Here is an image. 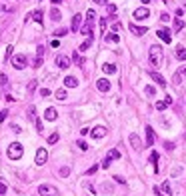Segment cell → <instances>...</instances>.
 Here are the masks:
<instances>
[{
	"label": "cell",
	"mask_w": 186,
	"mask_h": 196,
	"mask_svg": "<svg viewBox=\"0 0 186 196\" xmlns=\"http://www.w3.org/2000/svg\"><path fill=\"white\" fill-rule=\"evenodd\" d=\"M6 154H8V158H10V160H20V158H22V154H24V148H22V144H18V142H12L10 146H8Z\"/></svg>",
	"instance_id": "obj_1"
},
{
	"label": "cell",
	"mask_w": 186,
	"mask_h": 196,
	"mask_svg": "<svg viewBox=\"0 0 186 196\" xmlns=\"http://www.w3.org/2000/svg\"><path fill=\"white\" fill-rule=\"evenodd\" d=\"M150 62L152 66H160V62H162V48L160 46H150Z\"/></svg>",
	"instance_id": "obj_2"
},
{
	"label": "cell",
	"mask_w": 186,
	"mask_h": 196,
	"mask_svg": "<svg viewBox=\"0 0 186 196\" xmlns=\"http://www.w3.org/2000/svg\"><path fill=\"white\" fill-rule=\"evenodd\" d=\"M38 194L40 196H58V190L50 184H40L38 186Z\"/></svg>",
	"instance_id": "obj_3"
},
{
	"label": "cell",
	"mask_w": 186,
	"mask_h": 196,
	"mask_svg": "<svg viewBox=\"0 0 186 196\" xmlns=\"http://www.w3.org/2000/svg\"><path fill=\"white\" fill-rule=\"evenodd\" d=\"M12 66H14L16 70H22V68L26 66V56H24V54H16V56H12Z\"/></svg>",
	"instance_id": "obj_4"
},
{
	"label": "cell",
	"mask_w": 186,
	"mask_h": 196,
	"mask_svg": "<svg viewBox=\"0 0 186 196\" xmlns=\"http://www.w3.org/2000/svg\"><path fill=\"white\" fill-rule=\"evenodd\" d=\"M56 66L60 68V70H66V68L70 66V58L64 56V54H58L56 56Z\"/></svg>",
	"instance_id": "obj_5"
},
{
	"label": "cell",
	"mask_w": 186,
	"mask_h": 196,
	"mask_svg": "<svg viewBox=\"0 0 186 196\" xmlns=\"http://www.w3.org/2000/svg\"><path fill=\"white\" fill-rule=\"evenodd\" d=\"M128 140H130V144H132V148H134V150H142V148H144V146H142V140L138 138V134H136V132H132V134L128 136Z\"/></svg>",
	"instance_id": "obj_6"
},
{
	"label": "cell",
	"mask_w": 186,
	"mask_h": 196,
	"mask_svg": "<svg viewBox=\"0 0 186 196\" xmlns=\"http://www.w3.org/2000/svg\"><path fill=\"white\" fill-rule=\"evenodd\" d=\"M46 160H48V152H46L44 148H38V150H36V160H34V162H36L38 166H42Z\"/></svg>",
	"instance_id": "obj_7"
},
{
	"label": "cell",
	"mask_w": 186,
	"mask_h": 196,
	"mask_svg": "<svg viewBox=\"0 0 186 196\" xmlns=\"http://www.w3.org/2000/svg\"><path fill=\"white\" fill-rule=\"evenodd\" d=\"M90 136L92 138H104V136H106V128H104V126H94V128L90 130Z\"/></svg>",
	"instance_id": "obj_8"
},
{
	"label": "cell",
	"mask_w": 186,
	"mask_h": 196,
	"mask_svg": "<svg viewBox=\"0 0 186 196\" xmlns=\"http://www.w3.org/2000/svg\"><path fill=\"white\" fill-rule=\"evenodd\" d=\"M96 88L100 92H110V82L106 78H100V80H96Z\"/></svg>",
	"instance_id": "obj_9"
},
{
	"label": "cell",
	"mask_w": 186,
	"mask_h": 196,
	"mask_svg": "<svg viewBox=\"0 0 186 196\" xmlns=\"http://www.w3.org/2000/svg\"><path fill=\"white\" fill-rule=\"evenodd\" d=\"M154 128H152V126H146V146L144 148H148V146H152V144H154Z\"/></svg>",
	"instance_id": "obj_10"
},
{
	"label": "cell",
	"mask_w": 186,
	"mask_h": 196,
	"mask_svg": "<svg viewBox=\"0 0 186 196\" xmlns=\"http://www.w3.org/2000/svg\"><path fill=\"white\" fill-rule=\"evenodd\" d=\"M148 8L146 6H142V8H136V10H134V18H138V20H144V18H148Z\"/></svg>",
	"instance_id": "obj_11"
},
{
	"label": "cell",
	"mask_w": 186,
	"mask_h": 196,
	"mask_svg": "<svg viewBox=\"0 0 186 196\" xmlns=\"http://www.w3.org/2000/svg\"><path fill=\"white\" fill-rule=\"evenodd\" d=\"M130 32L136 34V36H142V34L148 32V28H144V26H136V24H130Z\"/></svg>",
	"instance_id": "obj_12"
},
{
	"label": "cell",
	"mask_w": 186,
	"mask_h": 196,
	"mask_svg": "<svg viewBox=\"0 0 186 196\" xmlns=\"http://www.w3.org/2000/svg\"><path fill=\"white\" fill-rule=\"evenodd\" d=\"M64 86L66 88H76V86H78V78H74V76H66V78H64Z\"/></svg>",
	"instance_id": "obj_13"
},
{
	"label": "cell",
	"mask_w": 186,
	"mask_h": 196,
	"mask_svg": "<svg viewBox=\"0 0 186 196\" xmlns=\"http://www.w3.org/2000/svg\"><path fill=\"white\" fill-rule=\"evenodd\" d=\"M152 78H154V82H158V86L166 88V80H164V76H162V74H158V72L152 70Z\"/></svg>",
	"instance_id": "obj_14"
},
{
	"label": "cell",
	"mask_w": 186,
	"mask_h": 196,
	"mask_svg": "<svg viewBox=\"0 0 186 196\" xmlns=\"http://www.w3.org/2000/svg\"><path fill=\"white\" fill-rule=\"evenodd\" d=\"M158 38H160L162 42H168V44L172 42V34L168 32V30H158Z\"/></svg>",
	"instance_id": "obj_15"
},
{
	"label": "cell",
	"mask_w": 186,
	"mask_h": 196,
	"mask_svg": "<svg viewBox=\"0 0 186 196\" xmlns=\"http://www.w3.org/2000/svg\"><path fill=\"white\" fill-rule=\"evenodd\" d=\"M120 158H122V154L116 150V148H112V150L106 154V160H110V162H112V160H120Z\"/></svg>",
	"instance_id": "obj_16"
},
{
	"label": "cell",
	"mask_w": 186,
	"mask_h": 196,
	"mask_svg": "<svg viewBox=\"0 0 186 196\" xmlns=\"http://www.w3.org/2000/svg\"><path fill=\"white\" fill-rule=\"evenodd\" d=\"M56 116H58L56 108H46V112H44V118H46V120H56Z\"/></svg>",
	"instance_id": "obj_17"
},
{
	"label": "cell",
	"mask_w": 186,
	"mask_h": 196,
	"mask_svg": "<svg viewBox=\"0 0 186 196\" xmlns=\"http://www.w3.org/2000/svg\"><path fill=\"white\" fill-rule=\"evenodd\" d=\"M80 22H82V16H80V14H74V18H72V26H70V28H72V32H76V30L80 28Z\"/></svg>",
	"instance_id": "obj_18"
},
{
	"label": "cell",
	"mask_w": 186,
	"mask_h": 196,
	"mask_svg": "<svg viewBox=\"0 0 186 196\" xmlns=\"http://www.w3.org/2000/svg\"><path fill=\"white\" fill-rule=\"evenodd\" d=\"M104 40L116 44V42H120V36H118V34H114V32H110V34H104Z\"/></svg>",
	"instance_id": "obj_19"
},
{
	"label": "cell",
	"mask_w": 186,
	"mask_h": 196,
	"mask_svg": "<svg viewBox=\"0 0 186 196\" xmlns=\"http://www.w3.org/2000/svg\"><path fill=\"white\" fill-rule=\"evenodd\" d=\"M176 58L178 60H186V48L184 46H176Z\"/></svg>",
	"instance_id": "obj_20"
},
{
	"label": "cell",
	"mask_w": 186,
	"mask_h": 196,
	"mask_svg": "<svg viewBox=\"0 0 186 196\" xmlns=\"http://www.w3.org/2000/svg\"><path fill=\"white\" fill-rule=\"evenodd\" d=\"M156 160H158V152L152 150L150 152V162H152V166H154V172H158V164H156Z\"/></svg>",
	"instance_id": "obj_21"
},
{
	"label": "cell",
	"mask_w": 186,
	"mask_h": 196,
	"mask_svg": "<svg viewBox=\"0 0 186 196\" xmlns=\"http://www.w3.org/2000/svg\"><path fill=\"white\" fill-rule=\"evenodd\" d=\"M102 70L106 72V74H114L118 68H116V64H104V66H102Z\"/></svg>",
	"instance_id": "obj_22"
},
{
	"label": "cell",
	"mask_w": 186,
	"mask_h": 196,
	"mask_svg": "<svg viewBox=\"0 0 186 196\" xmlns=\"http://www.w3.org/2000/svg\"><path fill=\"white\" fill-rule=\"evenodd\" d=\"M182 28H184V20L182 18H174V32L182 30Z\"/></svg>",
	"instance_id": "obj_23"
},
{
	"label": "cell",
	"mask_w": 186,
	"mask_h": 196,
	"mask_svg": "<svg viewBox=\"0 0 186 196\" xmlns=\"http://www.w3.org/2000/svg\"><path fill=\"white\" fill-rule=\"evenodd\" d=\"M90 44H92V38H88V40H84L82 44H80V48H78V50H80V52H86V50L90 48Z\"/></svg>",
	"instance_id": "obj_24"
},
{
	"label": "cell",
	"mask_w": 186,
	"mask_h": 196,
	"mask_svg": "<svg viewBox=\"0 0 186 196\" xmlns=\"http://www.w3.org/2000/svg\"><path fill=\"white\" fill-rule=\"evenodd\" d=\"M30 18H34L38 24H42V10H34V12L30 14Z\"/></svg>",
	"instance_id": "obj_25"
},
{
	"label": "cell",
	"mask_w": 186,
	"mask_h": 196,
	"mask_svg": "<svg viewBox=\"0 0 186 196\" xmlns=\"http://www.w3.org/2000/svg\"><path fill=\"white\" fill-rule=\"evenodd\" d=\"M50 16H52V20H60L62 18V14H60V10H56V8H52V10H50Z\"/></svg>",
	"instance_id": "obj_26"
},
{
	"label": "cell",
	"mask_w": 186,
	"mask_h": 196,
	"mask_svg": "<svg viewBox=\"0 0 186 196\" xmlns=\"http://www.w3.org/2000/svg\"><path fill=\"white\" fill-rule=\"evenodd\" d=\"M56 98H58V100H66V90H64V88L56 90Z\"/></svg>",
	"instance_id": "obj_27"
},
{
	"label": "cell",
	"mask_w": 186,
	"mask_h": 196,
	"mask_svg": "<svg viewBox=\"0 0 186 196\" xmlns=\"http://www.w3.org/2000/svg\"><path fill=\"white\" fill-rule=\"evenodd\" d=\"M166 106H168L166 100H158V102H156V110H164Z\"/></svg>",
	"instance_id": "obj_28"
},
{
	"label": "cell",
	"mask_w": 186,
	"mask_h": 196,
	"mask_svg": "<svg viewBox=\"0 0 186 196\" xmlns=\"http://www.w3.org/2000/svg\"><path fill=\"white\" fill-rule=\"evenodd\" d=\"M72 58H74V64H78V66H82V64H84V58L80 56V54H74Z\"/></svg>",
	"instance_id": "obj_29"
},
{
	"label": "cell",
	"mask_w": 186,
	"mask_h": 196,
	"mask_svg": "<svg viewBox=\"0 0 186 196\" xmlns=\"http://www.w3.org/2000/svg\"><path fill=\"white\" fill-rule=\"evenodd\" d=\"M58 142V132H54V134L48 136V144H56Z\"/></svg>",
	"instance_id": "obj_30"
},
{
	"label": "cell",
	"mask_w": 186,
	"mask_h": 196,
	"mask_svg": "<svg viewBox=\"0 0 186 196\" xmlns=\"http://www.w3.org/2000/svg\"><path fill=\"white\" fill-rule=\"evenodd\" d=\"M76 146H78L80 150H88V144L84 142V140H78V142H76Z\"/></svg>",
	"instance_id": "obj_31"
},
{
	"label": "cell",
	"mask_w": 186,
	"mask_h": 196,
	"mask_svg": "<svg viewBox=\"0 0 186 196\" xmlns=\"http://www.w3.org/2000/svg\"><path fill=\"white\" fill-rule=\"evenodd\" d=\"M34 124H36V130H38V132H42V130H44V128H42V120H40L38 116L34 118Z\"/></svg>",
	"instance_id": "obj_32"
},
{
	"label": "cell",
	"mask_w": 186,
	"mask_h": 196,
	"mask_svg": "<svg viewBox=\"0 0 186 196\" xmlns=\"http://www.w3.org/2000/svg\"><path fill=\"white\" fill-rule=\"evenodd\" d=\"M28 116H30V120H34V118H36V108H34V106L28 108Z\"/></svg>",
	"instance_id": "obj_33"
},
{
	"label": "cell",
	"mask_w": 186,
	"mask_h": 196,
	"mask_svg": "<svg viewBox=\"0 0 186 196\" xmlns=\"http://www.w3.org/2000/svg\"><path fill=\"white\" fill-rule=\"evenodd\" d=\"M162 190H164V196H166V194H170V182H164V184H162Z\"/></svg>",
	"instance_id": "obj_34"
},
{
	"label": "cell",
	"mask_w": 186,
	"mask_h": 196,
	"mask_svg": "<svg viewBox=\"0 0 186 196\" xmlns=\"http://www.w3.org/2000/svg\"><path fill=\"white\" fill-rule=\"evenodd\" d=\"M100 30L102 34H106V18H100Z\"/></svg>",
	"instance_id": "obj_35"
},
{
	"label": "cell",
	"mask_w": 186,
	"mask_h": 196,
	"mask_svg": "<svg viewBox=\"0 0 186 196\" xmlns=\"http://www.w3.org/2000/svg\"><path fill=\"white\" fill-rule=\"evenodd\" d=\"M66 32H68V30H66V28H58V30L54 32V36H58V38H60V36H64Z\"/></svg>",
	"instance_id": "obj_36"
},
{
	"label": "cell",
	"mask_w": 186,
	"mask_h": 196,
	"mask_svg": "<svg viewBox=\"0 0 186 196\" xmlns=\"http://www.w3.org/2000/svg\"><path fill=\"white\" fill-rule=\"evenodd\" d=\"M94 18H96V12L94 10H88L86 12V20H94Z\"/></svg>",
	"instance_id": "obj_37"
},
{
	"label": "cell",
	"mask_w": 186,
	"mask_h": 196,
	"mask_svg": "<svg viewBox=\"0 0 186 196\" xmlns=\"http://www.w3.org/2000/svg\"><path fill=\"white\" fill-rule=\"evenodd\" d=\"M146 94H148V96H156V90H154V86H146Z\"/></svg>",
	"instance_id": "obj_38"
},
{
	"label": "cell",
	"mask_w": 186,
	"mask_h": 196,
	"mask_svg": "<svg viewBox=\"0 0 186 196\" xmlns=\"http://www.w3.org/2000/svg\"><path fill=\"white\" fill-rule=\"evenodd\" d=\"M6 116H8V110H0V122L6 120Z\"/></svg>",
	"instance_id": "obj_39"
},
{
	"label": "cell",
	"mask_w": 186,
	"mask_h": 196,
	"mask_svg": "<svg viewBox=\"0 0 186 196\" xmlns=\"http://www.w3.org/2000/svg\"><path fill=\"white\" fill-rule=\"evenodd\" d=\"M120 28H122V24H120V22H114V24H112V30H114V32H118Z\"/></svg>",
	"instance_id": "obj_40"
},
{
	"label": "cell",
	"mask_w": 186,
	"mask_h": 196,
	"mask_svg": "<svg viewBox=\"0 0 186 196\" xmlns=\"http://www.w3.org/2000/svg\"><path fill=\"white\" fill-rule=\"evenodd\" d=\"M68 174H70V168H66V166H64V168L60 170V176H68Z\"/></svg>",
	"instance_id": "obj_41"
},
{
	"label": "cell",
	"mask_w": 186,
	"mask_h": 196,
	"mask_svg": "<svg viewBox=\"0 0 186 196\" xmlns=\"http://www.w3.org/2000/svg\"><path fill=\"white\" fill-rule=\"evenodd\" d=\"M12 132H14V134H18V132H22V128H20L18 124H12Z\"/></svg>",
	"instance_id": "obj_42"
},
{
	"label": "cell",
	"mask_w": 186,
	"mask_h": 196,
	"mask_svg": "<svg viewBox=\"0 0 186 196\" xmlns=\"http://www.w3.org/2000/svg\"><path fill=\"white\" fill-rule=\"evenodd\" d=\"M2 194H6V184L0 182V196H2Z\"/></svg>",
	"instance_id": "obj_43"
},
{
	"label": "cell",
	"mask_w": 186,
	"mask_h": 196,
	"mask_svg": "<svg viewBox=\"0 0 186 196\" xmlns=\"http://www.w3.org/2000/svg\"><path fill=\"white\" fill-rule=\"evenodd\" d=\"M34 88H36V80H32V82L28 84V92H32V90H34Z\"/></svg>",
	"instance_id": "obj_44"
},
{
	"label": "cell",
	"mask_w": 186,
	"mask_h": 196,
	"mask_svg": "<svg viewBox=\"0 0 186 196\" xmlns=\"http://www.w3.org/2000/svg\"><path fill=\"white\" fill-rule=\"evenodd\" d=\"M42 64V56H36V60H34V68H38Z\"/></svg>",
	"instance_id": "obj_45"
},
{
	"label": "cell",
	"mask_w": 186,
	"mask_h": 196,
	"mask_svg": "<svg viewBox=\"0 0 186 196\" xmlns=\"http://www.w3.org/2000/svg\"><path fill=\"white\" fill-rule=\"evenodd\" d=\"M12 50H14L12 46H8V48H6V58H8V60H10V56H12Z\"/></svg>",
	"instance_id": "obj_46"
},
{
	"label": "cell",
	"mask_w": 186,
	"mask_h": 196,
	"mask_svg": "<svg viewBox=\"0 0 186 196\" xmlns=\"http://www.w3.org/2000/svg\"><path fill=\"white\" fill-rule=\"evenodd\" d=\"M40 96H50V90H48V88H42V90H40Z\"/></svg>",
	"instance_id": "obj_47"
},
{
	"label": "cell",
	"mask_w": 186,
	"mask_h": 196,
	"mask_svg": "<svg viewBox=\"0 0 186 196\" xmlns=\"http://www.w3.org/2000/svg\"><path fill=\"white\" fill-rule=\"evenodd\" d=\"M160 20H162V22H168V20H170V16H168V14H166V12H164V14H162V16H160Z\"/></svg>",
	"instance_id": "obj_48"
},
{
	"label": "cell",
	"mask_w": 186,
	"mask_h": 196,
	"mask_svg": "<svg viewBox=\"0 0 186 196\" xmlns=\"http://www.w3.org/2000/svg\"><path fill=\"white\" fill-rule=\"evenodd\" d=\"M178 76H186V66H180V70H178Z\"/></svg>",
	"instance_id": "obj_49"
},
{
	"label": "cell",
	"mask_w": 186,
	"mask_h": 196,
	"mask_svg": "<svg viewBox=\"0 0 186 196\" xmlns=\"http://www.w3.org/2000/svg\"><path fill=\"white\" fill-rule=\"evenodd\" d=\"M102 168H110V160L104 158V160H102Z\"/></svg>",
	"instance_id": "obj_50"
},
{
	"label": "cell",
	"mask_w": 186,
	"mask_h": 196,
	"mask_svg": "<svg viewBox=\"0 0 186 196\" xmlns=\"http://www.w3.org/2000/svg\"><path fill=\"white\" fill-rule=\"evenodd\" d=\"M96 170H98V166H90V168H88V174H94Z\"/></svg>",
	"instance_id": "obj_51"
},
{
	"label": "cell",
	"mask_w": 186,
	"mask_h": 196,
	"mask_svg": "<svg viewBox=\"0 0 186 196\" xmlns=\"http://www.w3.org/2000/svg\"><path fill=\"white\" fill-rule=\"evenodd\" d=\"M108 12H112V14H114V12H116V6H114V4H108Z\"/></svg>",
	"instance_id": "obj_52"
},
{
	"label": "cell",
	"mask_w": 186,
	"mask_h": 196,
	"mask_svg": "<svg viewBox=\"0 0 186 196\" xmlns=\"http://www.w3.org/2000/svg\"><path fill=\"white\" fill-rule=\"evenodd\" d=\"M96 4H108V0H94Z\"/></svg>",
	"instance_id": "obj_53"
},
{
	"label": "cell",
	"mask_w": 186,
	"mask_h": 196,
	"mask_svg": "<svg viewBox=\"0 0 186 196\" xmlns=\"http://www.w3.org/2000/svg\"><path fill=\"white\" fill-rule=\"evenodd\" d=\"M64 0H52V4H62Z\"/></svg>",
	"instance_id": "obj_54"
},
{
	"label": "cell",
	"mask_w": 186,
	"mask_h": 196,
	"mask_svg": "<svg viewBox=\"0 0 186 196\" xmlns=\"http://www.w3.org/2000/svg\"><path fill=\"white\" fill-rule=\"evenodd\" d=\"M162 2H168V0H162Z\"/></svg>",
	"instance_id": "obj_55"
}]
</instances>
